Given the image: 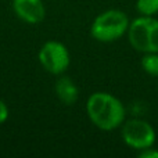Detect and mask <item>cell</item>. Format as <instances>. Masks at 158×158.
Wrapping results in <instances>:
<instances>
[{
    "mask_svg": "<svg viewBox=\"0 0 158 158\" xmlns=\"http://www.w3.org/2000/svg\"><path fill=\"white\" fill-rule=\"evenodd\" d=\"M87 117L101 131H114L125 122V107L115 96L106 92L90 94L86 103Z\"/></svg>",
    "mask_w": 158,
    "mask_h": 158,
    "instance_id": "cell-1",
    "label": "cell"
},
{
    "mask_svg": "<svg viewBox=\"0 0 158 158\" xmlns=\"http://www.w3.org/2000/svg\"><path fill=\"white\" fill-rule=\"evenodd\" d=\"M129 18L121 10H107L98 14L92 22L90 35L101 43H110L121 39L129 29Z\"/></svg>",
    "mask_w": 158,
    "mask_h": 158,
    "instance_id": "cell-2",
    "label": "cell"
},
{
    "mask_svg": "<svg viewBox=\"0 0 158 158\" xmlns=\"http://www.w3.org/2000/svg\"><path fill=\"white\" fill-rule=\"evenodd\" d=\"M128 39L135 50L158 53V19L142 15L129 24Z\"/></svg>",
    "mask_w": 158,
    "mask_h": 158,
    "instance_id": "cell-3",
    "label": "cell"
},
{
    "mask_svg": "<svg viewBox=\"0 0 158 158\" xmlns=\"http://www.w3.org/2000/svg\"><path fill=\"white\" fill-rule=\"evenodd\" d=\"M39 63L52 75H63L69 67V52L61 42L49 40L39 50Z\"/></svg>",
    "mask_w": 158,
    "mask_h": 158,
    "instance_id": "cell-4",
    "label": "cell"
},
{
    "mask_svg": "<svg viewBox=\"0 0 158 158\" xmlns=\"http://www.w3.org/2000/svg\"><path fill=\"white\" fill-rule=\"evenodd\" d=\"M122 140L133 150H144L156 143V131L143 119H129L122 126Z\"/></svg>",
    "mask_w": 158,
    "mask_h": 158,
    "instance_id": "cell-5",
    "label": "cell"
},
{
    "mask_svg": "<svg viewBox=\"0 0 158 158\" xmlns=\"http://www.w3.org/2000/svg\"><path fill=\"white\" fill-rule=\"evenodd\" d=\"M13 10L15 15L27 24H39L46 15L42 0H13Z\"/></svg>",
    "mask_w": 158,
    "mask_h": 158,
    "instance_id": "cell-6",
    "label": "cell"
},
{
    "mask_svg": "<svg viewBox=\"0 0 158 158\" xmlns=\"http://www.w3.org/2000/svg\"><path fill=\"white\" fill-rule=\"evenodd\" d=\"M54 92L57 94L58 100L64 104V106H72L77 103L79 90L78 86L74 83L71 78L68 77H61L54 85Z\"/></svg>",
    "mask_w": 158,
    "mask_h": 158,
    "instance_id": "cell-7",
    "label": "cell"
},
{
    "mask_svg": "<svg viewBox=\"0 0 158 158\" xmlns=\"http://www.w3.org/2000/svg\"><path fill=\"white\" fill-rule=\"evenodd\" d=\"M142 68L146 74L158 77V53H144L142 58Z\"/></svg>",
    "mask_w": 158,
    "mask_h": 158,
    "instance_id": "cell-8",
    "label": "cell"
},
{
    "mask_svg": "<svg viewBox=\"0 0 158 158\" xmlns=\"http://www.w3.org/2000/svg\"><path fill=\"white\" fill-rule=\"evenodd\" d=\"M136 8L142 15L153 17L158 13V0H137Z\"/></svg>",
    "mask_w": 158,
    "mask_h": 158,
    "instance_id": "cell-9",
    "label": "cell"
},
{
    "mask_svg": "<svg viewBox=\"0 0 158 158\" xmlns=\"http://www.w3.org/2000/svg\"><path fill=\"white\" fill-rule=\"evenodd\" d=\"M139 157L140 158H158V150L156 147H148L144 148V150H140L139 151Z\"/></svg>",
    "mask_w": 158,
    "mask_h": 158,
    "instance_id": "cell-10",
    "label": "cell"
},
{
    "mask_svg": "<svg viewBox=\"0 0 158 158\" xmlns=\"http://www.w3.org/2000/svg\"><path fill=\"white\" fill-rule=\"evenodd\" d=\"M8 115H10V112H8V107L6 106L4 101L0 100V125L4 123L8 119Z\"/></svg>",
    "mask_w": 158,
    "mask_h": 158,
    "instance_id": "cell-11",
    "label": "cell"
}]
</instances>
